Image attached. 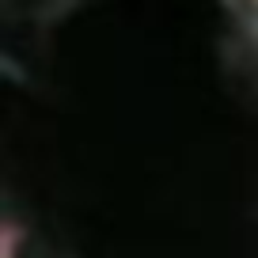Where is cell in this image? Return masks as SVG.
<instances>
[{
	"instance_id": "6da1fadb",
	"label": "cell",
	"mask_w": 258,
	"mask_h": 258,
	"mask_svg": "<svg viewBox=\"0 0 258 258\" xmlns=\"http://www.w3.org/2000/svg\"><path fill=\"white\" fill-rule=\"evenodd\" d=\"M239 8H243V16H247L250 31L258 34V0H239Z\"/></svg>"
}]
</instances>
